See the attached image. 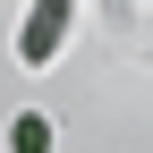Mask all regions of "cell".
Instances as JSON below:
<instances>
[{
	"label": "cell",
	"instance_id": "7a4b0ae2",
	"mask_svg": "<svg viewBox=\"0 0 153 153\" xmlns=\"http://www.w3.org/2000/svg\"><path fill=\"white\" fill-rule=\"evenodd\" d=\"M9 153H51V119L43 111H17L9 119Z\"/></svg>",
	"mask_w": 153,
	"mask_h": 153
},
{
	"label": "cell",
	"instance_id": "6da1fadb",
	"mask_svg": "<svg viewBox=\"0 0 153 153\" xmlns=\"http://www.w3.org/2000/svg\"><path fill=\"white\" fill-rule=\"evenodd\" d=\"M68 17H76V0H26V26H17V68H51V60H60Z\"/></svg>",
	"mask_w": 153,
	"mask_h": 153
}]
</instances>
